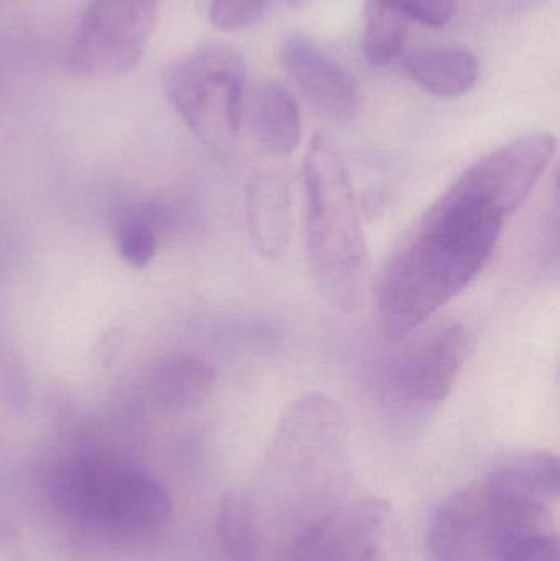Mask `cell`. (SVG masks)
I'll use <instances>...</instances> for the list:
<instances>
[{"label":"cell","instance_id":"cell-1","mask_svg":"<svg viewBox=\"0 0 560 561\" xmlns=\"http://www.w3.org/2000/svg\"><path fill=\"white\" fill-rule=\"evenodd\" d=\"M508 214L464 174L423 214L381 276L385 339L403 342L479 278Z\"/></svg>","mask_w":560,"mask_h":561},{"label":"cell","instance_id":"cell-2","mask_svg":"<svg viewBox=\"0 0 560 561\" xmlns=\"http://www.w3.org/2000/svg\"><path fill=\"white\" fill-rule=\"evenodd\" d=\"M309 268L322 297L341 312L361 309L368 250L347 164L331 141L316 137L302 167Z\"/></svg>","mask_w":560,"mask_h":561},{"label":"cell","instance_id":"cell-3","mask_svg":"<svg viewBox=\"0 0 560 561\" xmlns=\"http://www.w3.org/2000/svg\"><path fill=\"white\" fill-rule=\"evenodd\" d=\"M268 473L285 491L299 494L295 519L278 542L344 501L335 494L348 478V428L331 398L309 392L286 409L270 447Z\"/></svg>","mask_w":560,"mask_h":561},{"label":"cell","instance_id":"cell-4","mask_svg":"<svg viewBox=\"0 0 560 561\" xmlns=\"http://www.w3.org/2000/svg\"><path fill=\"white\" fill-rule=\"evenodd\" d=\"M167 94L187 127L210 147L240 134L245 62L227 45H207L184 56L167 75Z\"/></svg>","mask_w":560,"mask_h":561},{"label":"cell","instance_id":"cell-5","mask_svg":"<svg viewBox=\"0 0 560 561\" xmlns=\"http://www.w3.org/2000/svg\"><path fill=\"white\" fill-rule=\"evenodd\" d=\"M275 561H398V527L388 501L344 500L283 537Z\"/></svg>","mask_w":560,"mask_h":561},{"label":"cell","instance_id":"cell-6","mask_svg":"<svg viewBox=\"0 0 560 561\" xmlns=\"http://www.w3.org/2000/svg\"><path fill=\"white\" fill-rule=\"evenodd\" d=\"M385 359L378 373V398L388 412L403 417L431 414L449 398L466 365L469 333L449 323L416 340Z\"/></svg>","mask_w":560,"mask_h":561},{"label":"cell","instance_id":"cell-7","mask_svg":"<svg viewBox=\"0 0 560 561\" xmlns=\"http://www.w3.org/2000/svg\"><path fill=\"white\" fill-rule=\"evenodd\" d=\"M158 0H94L85 10L66 55V68L81 78H115L145 55Z\"/></svg>","mask_w":560,"mask_h":561},{"label":"cell","instance_id":"cell-8","mask_svg":"<svg viewBox=\"0 0 560 561\" xmlns=\"http://www.w3.org/2000/svg\"><path fill=\"white\" fill-rule=\"evenodd\" d=\"M430 543L436 561H495L492 506L482 481L441 501Z\"/></svg>","mask_w":560,"mask_h":561},{"label":"cell","instance_id":"cell-9","mask_svg":"<svg viewBox=\"0 0 560 561\" xmlns=\"http://www.w3.org/2000/svg\"><path fill=\"white\" fill-rule=\"evenodd\" d=\"M283 68L325 121H352L361 107L357 82L308 36L293 35L279 49Z\"/></svg>","mask_w":560,"mask_h":561},{"label":"cell","instance_id":"cell-10","mask_svg":"<svg viewBox=\"0 0 560 561\" xmlns=\"http://www.w3.org/2000/svg\"><path fill=\"white\" fill-rule=\"evenodd\" d=\"M170 514V496L157 480L117 467L92 520L115 533L148 534L160 529Z\"/></svg>","mask_w":560,"mask_h":561},{"label":"cell","instance_id":"cell-11","mask_svg":"<svg viewBox=\"0 0 560 561\" xmlns=\"http://www.w3.org/2000/svg\"><path fill=\"white\" fill-rule=\"evenodd\" d=\"M240 131L270 157L292 154L301 140L295 98L276 82H255L243 94Z\"/></svg>","mask_w":560,"mask_h":561},{"label":"cell","instance_id":"cell-12","mask_svg":"<svg viewBox=\"0 0 560 561\" xmlns=\"http://www.w3.org/2000/svg\"><path fill=\"white\" fill-rule=\"evenodd\" d=\"M247 227L250 239L260 255L278 260L292 245L293 217L292 186L285 174L262 171L247 187Z\"/></svg>","mask_w":560,"mask_h":561},{"label":"cell","instance_id":"cell-13","mask_svg":"<svg viewBox=\"0 0 560 561\" xmlns=\"http://www.w3.org/2000/svg\"><path fill=\"white\" fill-rule=\"evenodd\" d=\"M216 371L209 363L186 353L158 358L148 368L144 391L157 408L184 412L199 405L213 392Z\"/></svg>","mask_w":560,"mask_h":561},{"label":"cell","instance_id":"cell-14","mask_svg":"<svg viewBox=\"0 0 560 561\" xmlns=\"http://www.w3.org/2000/svg\"><path fill=\"white\" fill-rule=\"evenodd\" d=\"M404 68L414 82L437 98L454 99L467 94L479 79V61L460 48L431 46L410 53Z\"/></svg>","mask_w":560,"mask_h":561},{"label":"cell","instance_id":"cell-15","mask_svg":"<svg viewBox=\"0 0 560 561\" xmlns=\"http://www.w3.org/2000/svg\"><path fill=\"white\" fill-rule=\"evenodd\" d=\"M559 460L546 450L518 451L495 465L483 480L503 493L555 504L559 497Z\"/></svg>","mask_w":560,"mask_h":561},{"label":"cell","instance_id":"cell-16","mask_svg":"<svg viewBox=\"0 0 560 561\" xmlns=\"http://www.w3.org/2000/svg\"><path fill=\"white\" fill-rule=\"evenodd\" d=\"M262 517L255 497L243 488L227 491L217 507V537L227 561H263Z\"/></svg>","mask_w":560,"mask_h":561},{"label":"cell","instance_id":"cell-17","mask_svg":"<svg viewBox=\"0 0 560 561\" xmlns=\"http://www.w3.org/2000/svg\"><path fill=\"white\" fill-rule=\"evenodd\" d=\"M408 19L384 0H368L365 13L364 51L372 66L390 65L403 51Z\"/></svg>","mask_w":560,"mask_h":561},{"label":"cell","instance_id":"cell-18","mask_svg":"<svg viewBox=\"0 0 560 561\" xmlns=\"http://www.w3.org/2000/svg\"><path fill=\"white\" fill-rule=\"evenodd\" d=\"M160 216L155 207L130 206L122 214L117 226V249L122 259L134 266L145 268L157 255Z\"/></svg>","mask_w":560,"mask_h":561},{"label":"cell","instance_id":"cell-19","mask_svg":"<svg viewBox=\"0 0 560 561\" xmlns=\"http://www.w3.org/2000/svg\"><path fill=\"white\" fill-rule=\"evenodd\" d=\"M266 7L268 0H213L210 23L224 32L249 28L265 15Z\"/></svg>","mask_w":560,"mask_h":561},{"label":"cell","instance_id":"cell-20","mask_svg":"<svg viewBox=\"0 0 560 561\" xmlns=\"http://www.w3.org/2000/svg\"><path fill=\"white\" fill-rule=\"evenodd\" d=\"M391 9L431 28L446 26L456 13V0H384Z\"/></svg>","mask_w":560,"mask_h":561},{"label":"cell","instance_id":"cell-21","mask_svg":"<svg viewBox=\"0 0 560 561\" xmlns=\"http://www.w3.org/2000/svg\"><path fill=\"white\" fill-rule=\"evenodd\" d=\"M15 539V529H13L12 523L0 517V547L7 546Z\"/></svg>","mask_w":560,"mask_h":561},{"label":"cell","instance_id":"cell-22","mask_svg":"<svg viewBox=\"0 0 560 561\" xmlns=\"http://www.w3.org/2000/svg\"><path fill=\"white\" fill-rule=\"evenodd\" d=\"M315 2L316 0H288L289 5L295 10L308 9V7H311Z\"/></svg>","mask_w":560,"mask_h":561}]
</instances>
